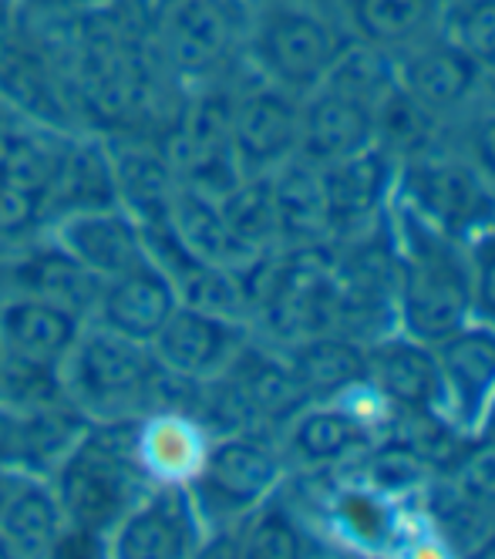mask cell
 Returning a JSON list of instances; mask_svg holds the SVG:
<instances>
[{"mask_svg":"<svg viewBox=\"0 0 495 559\" xmlns=\"http://www.w3.org/2000/svg\"><path fill=\"white\" fill-rule=\"evenodd\" d=\"M158 371L149 344L89 321L64 357L61 381L68 402L92 425H115L152 408Z\"/></svg>","mask_w":495,"mask_h":559,"instance_id":"2","label":"cell"},{"mask_svg":"<svg viewBox=\"0 0 495 559\" xmlns=\"http://www.w3.org/2000/svg\"><path fill=\"white\" fill-rule=\"evenodd\" d=\"M338 519L361 539H375L385 530V512H381L378 499L367 492H347L338 502Z\"/></svg>","mask_w":495,"mask_h":559,"instance_id":"40","label":"cell"},{"mask_svg":"<svg viewBox=\"0 0 495 559\" xmlns=\"http://www.w3.org/2000/svg\"><path fill=\"white\" fill-rule=\"evenodd\" d=\"M202 546L205 523L189 486H152L105 539V552L118 559H182Z\"/></svg>","mask_w":495,"mask_h":559,"instance_id":"8","label":"cell"},{"mask_svg":"<svg viewBox=\"0 0 495 559\" xmlns=\"http://www.w3.org/2000/svg\"><path fill=\"white\" fill-rule=\"evenodd\" d=\"M223 374L236 384L260 425H291L307 405H314L291 365L276 361L263 350H254L250 341L239 347Z\"/></svg>","mask_w":495,"mask_h":559,"instance_id":"25","label":"cell"},{"mask_svg":"<svg viewBox=\"0 0 495 559\" xmlns=\"http://www.w3.org/2000/svg\"><path fill=\"white\" fill-rule=\"evenodd\" d=\"M398 55V85L435 118L459 111L485 78V71L451 37L435 31Z\"/></svg>","mask_w":495,"mask_h":559,"instance_id":"14","label":"cell"},{"mask_svg":"<svg viewBox=\"0 0 495 559\" xmlns=\"http://www.w3.org/2000/svg\"><path fill=\"white\" fill-rule=\"evenodd\" d=\"M408 243L398 280V317L411 341L435 347L472 317V270L459 260L456 243L404 213Z\"/></svg>","mask_w":495,"mask_h":559,"instance_id":"3","label":"cell"},{"mask_svg":"<svg viewBox=\"0 0 495 559\" xmlns=\"http://www.w3.org/2000/svg\"><path fill=\"white\" fill-rule=\"evenodd\" d=\"M155 37L165 71L182 82H205L243 41V11L236 0H165Z\"/></svg>","mask_w":495,"mask_h":559,"instance_id":"7","label":"cell"},{"mask_svg":"<svg viewBox=\"0 0 495 559\" xmlns=\"http://www.w3.org/2000/svg\"><path fill=\"white\" fill-rule=\"evenodd\" d=\"M367 145H375V105L327 85L314 88L300 105L297 155L314 166H330Z\"/></svg>","mask_w":495,"mask_h":559,"instance_id":"19","label":"cell"},{"mask_svg":"<svg viewBox=\"0 0 495 559\" xmlns=\"http://www.w3.org/2000/svg\"><path fill=\"white\" fill-rule=\"evenodd\" d=\"M375 445L370 425L351 408H304L291 421V449L307 465H334Z\"/></svg>","mask_w":495,"mask_h":559,"instance_id":"30","label":"cell"},{"mask_svg":"<svg viewBox=\"0 0 495 559\" xmlns=\"http://www.w3.org/2000/svg\"><path fill=\"white\" fill-rule=\"evenodd\" d=\"M216 206L233 229L236 239H243L250 250H270L280 239L276 226V206H273V186L267 176H243L233 189H226Z\"/></svg>","mask_w":495,"mask_h":559,"instance_id":"32","label":"cell"},{"mask_svg":"<svg viewBox=\"0 0 495 559\" xmlns=\"http://www.w3.org/2000/svg\"><path fill=\"white\" fill-rule=\"evenodd\" d=\"M229 142L243 176H267L297 155L300 102L276 85L250 88L233 98Z\"/></svg>","mask_w":495,"mask_h":559,"instance_id":"9","label":"cell"},{"mask_svg":"<svg viewBox=\"0 0 495 559\" xmlns=\"http://www.w3.org/2000/svg\"><path fill=\"white\" fill-rule=\"evenodd\" d=\"M176 307H179V294L173 287V280L152 260H142L129 273L105 280L92 321L121 337L152 344V337L165 328Z\"/></svg>","mask_w":495,"mask_h":559,"instance_id":"16","label":"cell"},{"mask_svg":"<svg viewBox=\"0 0 495 559\" xmlns=\"http://www.w3.org/2000/svg\"><path fill=\"white\" fill-rule=\"evenodd\" d=\"M472 313L485 324H495V233H485L472 243Z\"/></svg>","mask_w":495,"mask_h":559,"instance_id":"38","label":"cell"},{"mask_svg":"<svg viewBox=\"0 0 495 559\" xmlns=\"http://www.w3.org/2000/svg\"><path fill=\"white\" fill-rule=\"evenodd\" d=\"M243 344H246L243 321H229V317L179 304L176 313L165 321V328L152 337L149 350L165 374L202 384L220 378Z\"/></svg>","mask_w":495,"mask_h":559,"instance_id":"10","label":"cell"},{"mask_svg":"<svg viewBox=\"0 0 495 559\" xmlns=\"http://www.w3.org/2000/svg\"><path fill=\"white\" fill-rule=\"evenodd\" d=\"M4 361H8V354H4V347H0V388H4Z\"/></svg>","mask_w":495,"mask_h":559,"instance_id":"48","label":"cell"},{"mask_svg":"<svg viewBox=\"0 0 495 559\" xmlns=\"http://www.w3.org/2000/svg\"><path fill=\"white\" fill-rule=\"evenodd\" d=\"M246 45L270 85L291 95H310L323 85L344 37L323 14L280 0L254 17Z\"/></svg>","mask_w":495,"mask_h":559,"instance_id":"4","label":"cell"},{"mask_svg":"<svg viewBox=\"0 0 495 559\" xmlns=\"http://www.w3.org/2000/svg\"><path fill=\"white\" fill-rule=\"evenodd\" d=\"M394 163L398 158L388 155L381 145H367L341 158V163L320 166L330 233L370 229L367 223L378 219L394 186Z\"/></svg>","mask_w":495,"mask_h":559,"instance_id":"17","label":"cell"},{"mask_svg":"<svg viewBox=\"0 0 495 559\" xmlns=\"http://www.w3.org/2000/svg\"><path fill=\"white\" fill-rule=\"evenodd\" d=\"M210 442V428L189 408L158 405L129 421V455L149 486H189Z\"/></svg>","mask_w":495,"mask_h":559,"instance_id":"11","label":"cell"},{"mask_svg":"<svg viewBox=\"0 0 495 559\" xmlns=\"http://www.w3.org/2000/svg\"><path fill=\"white\" fill-rule=\"evenodd\" d=\"M78 313L27 294H4L0 300V347L17 361L61 368L81 328Z\"/></svg>","mask_w":495,"mask_h":559,"instance_id":"20","label":"cell"},{"mask_svg":"<svg viewBox=\"0 0 495 559\" xmlns=\"http://www.w3.org/2000/svg\"><path fill=\"white\" fill-rule=\"evenodd\" d=\"M479 435L488 438V442H495V397L488 402V408H485V415H482V421H479Z\"/></svg>","mask_w":495,"mask_h":559,"instance_id":"44","label":"cell"},{"mask_svg":"<svg viewBox=\"0 0 495 559\" xmlns=\"http://www.w3.org/2000/svg\"><path fill=\"white\" fill-rule=\"evenodd\" d=\"M0 468L27 472V421L24 412L0 402Z\"/></svg>","mask_w":495,"mask_h":559,"instance_id":"41","label":"cell"},{"mask_svg":"<svg viewBox=\"0 0 495 559\" xmlns=\"http://www.w3.org/2000/svg\"><path fill=\"white\" fill-rule=\"evenodd\" d=\"M441 21L445 37H451L485 74L495 71V0H459Z\"/></svg>","mask_w":495,"mask_h":559,"instance_id":"35","label":"cell"},{"mask_svg":"<svg viewBox=\"0 0 495 559\" xmlns=\"http://www.w3.org/2000/svg\"><path fill=\"white\" fill-rule=\"evenodd\" d=\"M425 462L411 452L401 438H391L388 445H370L367 449V475L381 492H401L408 486H415L425 475Z\"/></svg>","mask_w":495,"mask_h":559,"instance_id":"37","label":"cell"},{"mask_svg":"<svg viewBox=\"0 0 495 559\" xmlns=\"http://www.w3.org/2000/svg\"><path fill=\"white\" fill-rule=\"evenodd\" d=\"M98 206H118L111 148H108V139L102 135L74 132L68 139L45 213H40V226L55 216L78 213V210H98Z\"/></svg>","mask_w":495,"mask_h":559,"instance_id":"23","label":"cell"},{"mask_svg":"<svg viewBox=\"0 0 495 559\" xmlns=\"http://www.w3.org/2000/svg\"><path fill=\"white\" fill-rule=\"evenodd\" d=\"M323 85L338 88L351 98H361L367 105H378L385 98V92L398 85V68L391 64L388 51H381L375 45H364L347 34L334 64H330V71L323 78Z\"/></svg>","mask_w":495,"mask_h":559,"instance_id":"33","label":"cell"},{"mask_svg":"<svg viewBox=\"0 0 495 559\" xmlns=\"http://www.w3.org/2000/svg\"><path fill=\"white\" fill-rule=\"evenodd\" d=\"M456 483V496L465 499L469 506H485L495 499V442L488 438H475L465 442L459 459L445 468Z\"/></svg>","mask_w":495,"mask_h":559,"instance_id":"36","label":"cell"},{"mask_svg":"<svg viewBox=\"0 0 495 559\" xmlns=\"http://www.w3.org/2000/svg\"><path fill=\"white\" fill-rule=\"evenodd\" d=\"M432 350L445 384V415L462 428H479L495 397V324H465Z\"/></svg>","mask_w":495,"mask_h":559,"instance_id":"15","label":"cell"},{"mask_svg":"<svg viewBox=\"0 0 495 559\" xmlns=\"http://www.w3.org/2000/svg\"><path fill=\"white\" fill-rule=\"evenodd\" d=\"M435 115L422 108L401 85L388 88L375 105V145H381L394 158H422L435 142Z\"/></svg>","mask_w":495,"mask_h":559,"instance_id":"31","label":"cell"},{"mask_svg":"<svg viewBox=\"0 0 495 559\" xmlns=\"http://www.w3.org/2000/svg\"><path fill=\"white\" fill-rule=\"evenodd\" d=\"M14 122H21V115L11 108V102L4 98V95H0V132H4V129H11Z\"/></svg>","mask_w":495,"mask_h":559,"instance_id":"45","label":"cell"},{"mask_svg":"<svg viewBox=\"0 0 495 559\" xmlns=\"http://www.w3.org/2000/svg\"><path fill=\"white\" fill-rule=\"evenodd\" d=\"M270 186H273L280 239L294 247H307L330 236L320 166L307 163L304 155H291L283 166L270 173Z\"/></svg>","mask_w":495,"mask_h":559,"instance_id":"28","label":"cell"},{"mask_svg":"<svg viewBox=\"0 0 495 559\" xmlns=\"http://www.w3.org/2000/svg\"><path fill=\"white\" fill-rule=\"evenodd\" d=\"M129 421L92 425L48 475L68 536L98 543V549H105L121 515L152 489L129 455Z\"/></svg>","mask_w":495,"mask_h":559,"instance_id":"1","label":"cell"},{"mask_svg":"<svg viewBox=\"0 0 495 559\" xmlns=\"http://www.w3.org/2000/svg\"><path fill=\"white\" fill-rule=\"evenodd\" d=\"M367 384L385 402L404 412H445V384L438 357L428 344L404 337H385L367 347Z\"/></svg>","mask_w":495,"mask_h":559,"instance_id":"18","label":"cell"},{"mask_svg":"<svg viewBox=\"0 0 495 559\" xmlns=\"http://www.w3.org/2000/svg\"><path fill=\"white\" fill-rule=\"evenodd\" d=\"M24 472H14V468H0V509H4V502L11 499V492H14V486H17V478H21Z\"/></svg>","mask_w":495,"mask_h":559,"instance_id":"43","label":"cell"},{"mask_svg":"<svg viewBox=\"0 0 495 559\" xmlns=\"http://www.w3.org/2000/svg\"><path fill=\"white\" fill-rule=\"evenodd\" d=\"M78 4H85V8H95V4H102V0H78Z\"/></svg>","mask_w":495,"mask_h":559,"instance_id":"49","label":"cell"},{"mask_svg":"<svg viewBox=\"0 0 495 559\" xmlns=\"http://www.w3.org/2000/svg\"><path fill=\"white\" fill-rule=\"evenodd\" d=\"M111 166H115V195L139 226H155L169 219L173 195L179 189V176L169 155L145 142H118L108 139Z\"/></svg>","mask_w":495,"mask_h":559,"instance_id":"21","label":"cell"},{"mask_svg":"<svg viewBox=\"0 0 495 559\" xmlns=\"http://www.w3.org/2000/svg\"><path fill=\"white\" fill-rule=\"evenodd\" d=\"M102 284L105 280H98L78 260H71L45 233H40L34 247L0 260V294L40 297L78 313L81 321H92Z\"/></svg>","mask_w":495,"mask_h":559,"instance_id":"13","label":"cell"},{"mask_svg":"<svg viewBox=\"0 0 495 559\" xmlns=\"http://www.w3.org/2000/svg\"><path fill=\"white\" fill-rule=\"evenodd\" d=\"M40 233L98 280L121 276L149 260L142 226L121 206L64 213L48 219Z\"/></svg>","mask_w":495,"mask_h":559,"instance_id":"12","label":"cell"},{"mask_svg":"<svg viewBox=\"0 0 495 559\" xmlns=\"http://www.w3.org/2000/svg\"><path fill=\"white\" fill-rule=\"evenodd\" d=\"M286 365L297 374L310 402H338L367 384V350L344 331L304 337L291 347Z\"/></svg>","mask_w":495,"mask_h":559,"instance_id":"22","label":"cell"},{"mask_svg":"<svg viewBox=\"0 0 495 559\" xmlns=\"http://www.w3.org/2000/svg\"><path fill=\"white\" fill-rule=\"evenodd\" d=\"M404 195L411 213L451 243L459 239L475 243L495 226V195L485 186V176L469 163L435 155L411 158L404 173Z\"/></svg>","mask_w":495,"mask_h":559,"instance_id":"6","label":"cell"},{"mask_svg":"<svg viewBox=\"0 0 495 559\" xmlns=\"http://www.w3.org/2000/svg\"><path fill=\"white\" fill-rule=\"evenodd\" d=\"M0 536L14 556L40 559L58 556L68 536L61 502L45 475H21L11 499L0 509Z\"/></svg>","mask_w":495,"mask_h":559,"instance_id":"24","label":"cell"},{"mask_svg":"<svg viewBox=\"0 0 495 559\" xmlns=\"http://www.w3.org/2000/svg\"><path fill=\"white\" fill-rule=\"evenodd\" d=\"M441 0H344L351 37L388 55L404 51L441 24Z\"/></svg>","mask_w":495,"mask_h":559,"instance_id":"29","label":"cell"},{"mask_svg":"<svg viewBox=\"0 0 495 559\" xmlns=\"http://www.w3.org/2000/svg\"><path fill=\"white\" fill-rule=\"evenodd\" d=\"M71 135L74 132H58V129L34 126L21 118V122H14L4 132V148H0V182L34 199L40 213H45V203L55 189V179H58Z\"/></svg>","mask_w":495,"mask_h":559,"instance_id":"27","label":"cell"},{"mask_svg":"<svg viewBox=\"0 0 495 559\" xmlns=\"http://www.w3.org/2000/svg\"><path fill=\"white\" fill-rule=\"evenodd\" d=\"M246 519H250V523L243 526V533L236 539L239 556H257V559H297V556H304V546H307L304 533L286 509L263 502Z\"/></svg>","mask_w":495,"mask_h":559,"instance_id":"34","label":"cell"},{"mask_svg":"<svg viewBox=\"0 0 495 559\" xmlns=\"http://www.w3.org/2000/svg\"><path fill=\"white\" fill-rule=\"evenodd\" d=\"M8 556H14V552H11L8 539H4V536H0V559H8Z\"/></svg>","mask_w":495,"mask_h":559,"instance_id":"46","label":"cell"},{"mask_svg":"<svg viewBox=\"0 0 495 559\" xmlns=\"http://www.w3.org/2000/svg\"><path fill=\"white\" fill-rule=\"evenodd\" d=\"M0 300H4V294H0Z\"/></svg>","mask_w":495,"mask_h":559,"instance_id":"50","label":"cell"},{"mask_svg":"<svg viewBox=\"0 0 495 559\" xmlns=\"http://www.w3.org/2000/svg\"><path fill=\"white\" fill-rule=\"evenodd\" d=\"M34 229H40V206L0 182V243L14 247Z\"/></svg>","mask_w":495,"mask_h":559,"instance_id":"39","label":"cell"},{"mask_svg":"<svg viewBox=\"0 0 495 559\" xmlns=\"http://www.w3.org/2000/svg\"><path fill=\"white\" fill-rule=\"evenodd\" d=\"M169 226L176 229L179 243L192 257L213 263V266H223V270H229L236 276L254 263L257 253H263V250H250L243 239L233 236V229L226 226L213 195H205V192H199L192 186H182V182H179V189L173 195Z\"/></svg>","mask_w":495,"mask_h":559,"instance_id":"26","label":"cell"},{"mask_svg":"<svg viewBox=\"0 0 495 559\" xmlns=\"http://www.w3.org/2000/svg\"><path fill=\"white\" fill-rule=\"evenodd\" d=\"M469 145H472V158H475V169L495 182V115H485L472 126V135H469Z\"/></svg>","mask_w":495,"mask_h":559,"instance_id":"42","label":"cell"},{"mask_svg":"<svg viewBox=\"0 0 495 559\" xmlns=\"http://www.w3.org/2000/svg\"><path fill=\"white\" fill-rule=\"evenodd\" d=\"M283 465L276 452L254 431H229L210 442L196 478L189 483L192 502L205 530L246 519L280 486Z\"/></svg>","mask_w":495,"mask_h":559,"instance_id":"5","label":"cell"},{"mask_svg":"<svg viewBox=\"0 0 495 559\" xmlns=\"http://www.w3.org/2000/svg\"><path fill=\"white\" fill-rule=\"evenodd\" d=\"M479 556H495V539H488V543L479 549Z\"/></svg>","mask_w":495,"mask_h":559,"instance_id":"47","label":"cell"}]
</instances>
